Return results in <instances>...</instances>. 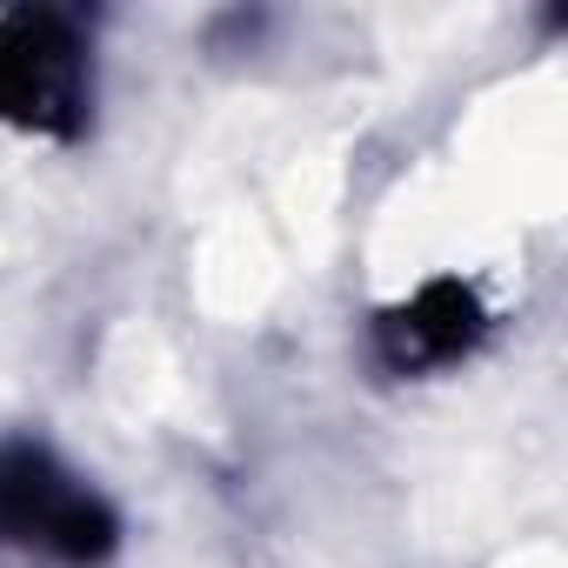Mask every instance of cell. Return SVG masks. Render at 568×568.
Returning a JSON list of instances; mask_svg holds the SVG:
<instances>
[{
	"label": "cell",
	"mask_w": 568,
	"mask_h": 568,
	"mask_svg": "<svg viewBox=\"0 0 568 568\" xmlns=\"http://www.w3.org/2000/svg\"><path fill=\"white\" fill-rule=\"evenodd\" d=\"M0 541H28V548H48L74 568H94L114 555L121 521L101 495L74 488L54 455L0 448Z\"/></svg>",
	"instance_id": "6da1fadb"
},
{
	"label": "cell",
	"mask_w": 568,
	"mask_h": 568,
	"mask_svg": "<svg viewBox=\"0 0 568 568\" xmlns=\"http://www.w3.org/2000/svg\"><path fill=\"white\" fill-rule=\"evenodd\" d=\"M81 114V34L61 14H0V121L34 134H74Z\"/></svg>",
	"instance_id": "7a4b0ae2"
},
{
	"label": "cell",
	"mask_w": 568,
	"mask_h": 568,
	"mask_svg": "<svg viewBox=\"0 0 568 568\" xmlns=\"http://www.w3.org/2000/svg\"><path fill=\"white\" fill-rule=\"evenodd\" d=\"M375 342H382V362L395 375L442 368V362H455V355H468L481 342V302H475V288H462V281H428L415 302L382 315Z\"/></svg>",
	"instance_id": "3957f363"
}]
</instances>
